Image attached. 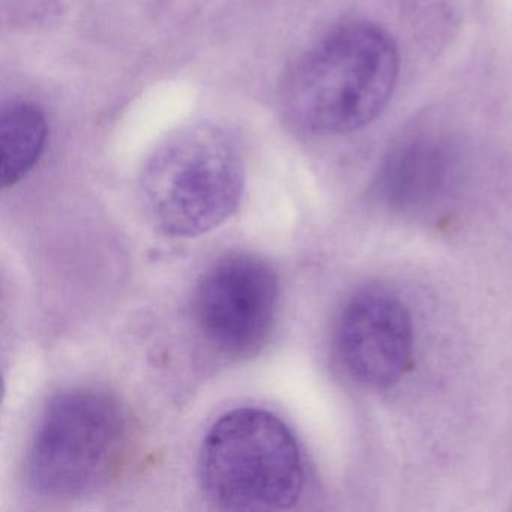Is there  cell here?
<instances>
[{
    "label": "cell",
    "mask_w": 512,
    "mask_h": 512,
    "mask_svg": "<svg viewBox=\"0 0 512 512\" xmlns=\"http://www.w3.org/2000/svg\"><path fill=\"white\" fill-rule=\"evenodd\" d=\"M398 71L397 44L382 26L364 20L343 23L296 62L284 85V107L308 133H353L388 106Z\"/></svg>",
    "instance_id": "obj_1"
},
{
    "label": "cell",
    "mask_w": 512,
    "mask_h": 512,
    "mask_svg": "<svg viewBox=\"0 0 512 512\" xmlns=\"http://www.w3.org/2000/svg\"><path fill=\"white\" fill-rule=\"evenodd\" d=\"M244 160L224 128L196 124L167 137L140 175L146 215L164 235L196 238L226 223L244 194Z\"/></svg>",
    "instance_id": "obj_2"
},
{
    "label": "cell",
    "mask_w": 512,
    "mask_h": 512,
    "mask_svg": "<svg viewBox=\"0 0 512 512\" xmlns=\"http://www.w3.org/2000/svg\"><path fill=\"white\" fill-rule=\"evenodd\" d=\"M199 481L209 502L229 511H281L298 503L305 470L298 440L268 410L221 416L203 439Z\"/></svg>",
    "instance_id": "obj_3"
},
{
    "label": "cell",
    "mask_w": 512,
    "mask_h": 512,
    "mask_svg": "<svg viewBox=\"0 0 512 512\" xmlns=\"http://www.w3.org/2000/svg\"><path fill=\"white\" fill-rule=\"evenodd\" d=\"M127 442V415L112 394L68 389L41 415L26 457V478L43 496H82L113 475Z\"/></svg>",
    "instance_id": "obj_4"
},
{
    "label": "cell",
    "mask_w": 512,
    "mask_h": 512,
    "mask_svg": "<svg viewBox=\"0 0 512 512\" xmlns=\"http://www.w3.org/2000/svg\"><path fill=\"white\" fill-rule=\"evenodd\" d=\"M280 284L274 268L251 254H229L197 283L193 314L205 340L229 358L262 350L277 317Z\"/></svg>",
    "instance_id": "obj_5"
},
{
    "label": "cell",
    "mask_w": 512,
    "mask_h": 512,
    "mask_svg": "<svg viewBox=\"0 0 512 512\" xmlns=\"http://www.w3.org/2000/svg\"><path fill=\"white\" fill-rule=\"evenodd\" d=\"M335 347L355 382L373 389L391 388L412 364L415 334L409 310L389 290H361L341 311Z\"/></svg>",
    "instance_id": "obj_6"
},
{
    "label": "cell",
    "mask_w": 512,
    "mask_h": 512,
    "mask_svg": "<svg viewBox=\"0 0 512 512\" xmlns=\"http://www.w3.org/2000/svg\"><path fill=\"white\" fill-rule=\"evenodd\" d=\"M451 172V155L440 143L410 140L394 149L380 167L377 194L401 211L427 208L442 196Z\"/></svg>",
    "instance_id": "obj_7"
},
{
    "label": "cell",
    "mask_w": 512,
    "mask_h": 512,
    "mask_svg": "<svg viewBox=\"0 0 512 512\" xmlns=\"http://www.w3.org/2000/svg\"><path fill=\"white\" fill-rule=\"evenodd\" d=\"M43 110L28 101H13L0 113V182L19 184L37 166L47 143Z\"/></svg>",
    "instance_id": "obj_8"
}]
</instances>
